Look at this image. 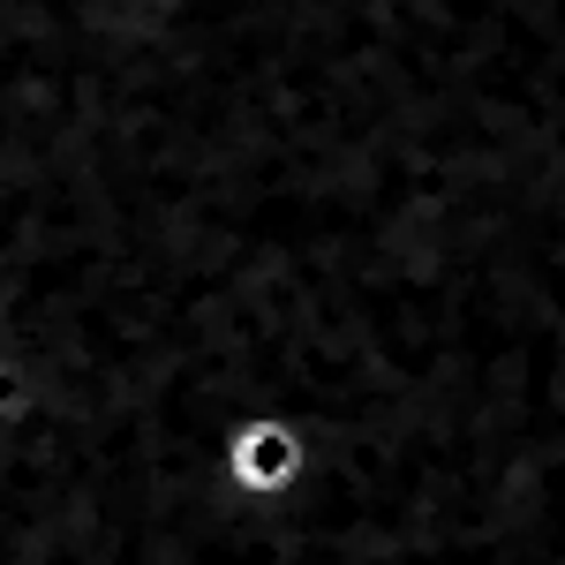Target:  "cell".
<instances>
[{
  "mask_svg": "<svg viewBox=\"0 0 565 565\" xmlns=\"http://www.w3.org/2000/svg\"><path fill=\"white\" fill-rule=\"evenodd\" d=\"M309 476V430L295 415H242L234 430L218 437V482L242 498V505H279L287 490H302Z\"/></svg>",
  "mask_w": 565,
  "mask_h": 565,
  "instance_id": "obj_1",
  "label": "cell"
},
{
  "mask_svg": "<svg viewBox=\"0 0 565 565\" xmlns=\"http://www.w3.org/2000/svg\"><path fill=\"white\" fill-rule=\"evenodd\" d=\"M39 407H45V377H39V362L15 348V340H0V437L23 430V423H39Z\"/></svg>",
  "mask_w": 565,
  "mask_h": 565,
  "instance_id": "obj_2",
  "label": "cell"
}]
</instances>
